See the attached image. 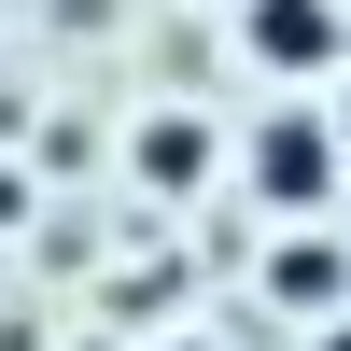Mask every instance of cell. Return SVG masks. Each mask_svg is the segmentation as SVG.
Segmentation results:
<instances>
[{
    "mask_svg": "<svg viewBox=\"0 0 351 351\" xmlns=\"http://www.w3.org/2000/svg\"><path fill=\"white\" fill-rule=\"evenodd\" d=\"M267 295L295 309V324L351 309V239H337V225H281V253H267Z\"/></svg>",
    "mask_w": 351,
    "mask_h": 351,
    "instance_id": "277c9868",
    "label": "cell"
},
{
    "mask_svg": "<svg viewBox=\"0 0 351 351\" xmlns=\"http://www.w3.org/2000/svg\"><path fill=\"white\" fill-rule=\"evenodd\" d=\"M239 183H253V211H267V225H337L351 141L324 127V99H267V112H253V141H239Z\"/></svg>",
    "mask_w": 351,
    "mask_h": 351,
    "instance_id": "6da1fadb",
    "label": "cell"
},
{
    "mask_svg": "<svg viewBox=\"0 0 351 351\" xmlns=\"http://www.w3.org/2000/svg\"><path fill=\"white\" fill-rule=\"evenodd\" d=\"M309 351H351V309H324V337H309Z\"/></svg>",
    "mask_w": 351,
    "mask_h": 351,
    "instance_id": "8992f818",
    "label": "cell"
},
{
    "mask_svg": "<svg viewBox=\"0 0 351 351\" xmlns=\"http://www.w3.org/2000/svg\"><path fill=\"white\" fill-rule=\"evenodd\" d=\"M239 56L309 99V84L351 71V0H239Z\"/></svg>",
    "mask_w": 351,
    "mask_h": 351,
    "instance_id": "7a4b0ae2",
    "label": "cell"
},
{
    "mask_svg": "<svg viewBox=\"0 0 351 351\" xmlns=\"http://www.w3.org/2000/svg\"><path fill=\"white\" fill-rule=\"evenodd\" d=\"M324 127H337V141H351V71H337V99H324Z\"/></svg>",
    "mask_w": 351,
    "mask_h": 351,
    "instance_id": "5b68a950",
    "label": "cell"
},
{
    "mask_svg": "<svg viewBox=\"0 0 351 351\" xmlns=\"http://www.w3.org/2000/svg\"><path fill=\"white\" fill-rule=\"evenodd\" d=\"M155 351H225V337H155Z\"/></svg>",
    "mask_w": 351,
    "mask_h": 351,
    "instance_id": "52a82bcc",
    "label": "cell"
},
{
    "mask_svg": "<svg viewBox=\"0 0 351 351\" xmlns=\"http://www.w3.org/2000/svg\"><path fill=\"white\" fill-rule=\"evenodd\" d=\"M127 169H141V197H197V183H225V127L211 112H141Z\"/></svg>",
    "mask_w": 351,
    "mask_h": 351,
    "instance_id": "3957f363",
    "label": "cell"
}]
</instances>
